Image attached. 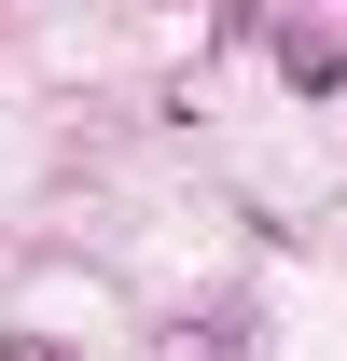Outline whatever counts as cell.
Returning <instances> with one entry per match:
<instances>
[{
    "mask_svg": "<svg viewBox=\"0 0 347 361\" xmlns=\"http://www.w3.org/2000/svg\"><path fill=\"white\" fill-rule=\"evenodd\" d=\"M0 361H42V348H28V334H0Z\"/></svg>",
    "mask_w": 347,
    "mask_h": 361,
    "instance_id": "obj_1",
    "label": "cell"
}]
</instances>
